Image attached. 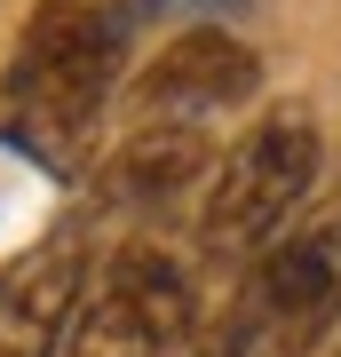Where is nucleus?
<instances>
[{"label":"nucleus","instance_id":"nucleus-3","mask_svg":"<svg viewBox=\"0 0 341 357\" xmlns=\"http://www.w3.org/2000/svg\"><path fill=\"white\" fill-rule=\"evenodd\" d=\"M183 333H190L183 262L159 246H127V255H112L103 286L79 302L63 357H175Z\"/></svg>","mask_w":341,"mask_h":357},{"label":"nucleus","instance_id":"nucleus-6","mask_svg":"<svg viewBox=\"0 0 341 357\" xmlns=\"http://www.w3.org/2000/svg\"><path fill=\"white\" fill-rule=\"evenodd\" d=\"M199 167H206V119H135L112 167H103V199L151 206L167 191H183Z\"/></svg>","mask_w":341,"mask_h":357},{"label":"nucleus","instance_id":"nucleus-1","mask_svg":"<svg viewBox=\"0 0 341 357\" xmlns=\"http://www.w3.org/2000/svg\"><path fill=\"white\" fill-rule=\"evenodd\" d=\"M127 48V0H40L0 79V119L40 167L72 175L96 143Z\"/></svg>","mask_w":341,"mask_h":357},{"label":"nucleus","instance_id":"nucleus-7","mask_svg":"<svg viewBox=\"0 0 341 357\" xmlns=\"http://www.w3.org/2000/svg\"><path fill=\"white\" fill-rule=\"evenodd\" d=\"M167 8H230V0H167Z\"/></svg>","mask_w":341,"mask_h":357},{"label":"nucleus","instance_id":"nucleus-2","mask_svg":"<svg viewBox=\"0 0 341 357\" xmlns=\"http://www.w3.org/2000/svg\"><path fill=\"white\" fill-rule=\"evenodd\" d=\"M317 159L326 151H317L310 112H270L262 128L222 159V183H215V199H206V215H199L206 255L238 262L254 246H270L286 230V215L317 191Z\"/></svg>","mask_w":341,"mask_h":357},{"label":"nucleus","instance_id":"nucleus-5","mask_svg":"<svg viewBox=\"0 0 341 357\" xmlns=\"http://www.w3.org/2000/svg\"><path fill=\"white\" fill-rule=\"evenodd\" d=\"M254 79H262V72H254V56L238 48V40H222V32H183L175 48L143 72L135 119H215V112H230V103L254 96Z\"/></svg>","mask_w":341,"mask_h":357},{"label":"nucleus","instance_id":"nucleus-4","mask_svg":"<svg viewBox=\"0 0 341 357\" xmlns=\"http://www.w3.org/2000/svg\"><path fill=\"white\" fill-rule=\"evenodd\" d=\"M88 286V222H56L24 255L0 262V357H56L72 342Z\"/></svg>","mask_w":341,"mask_h":357}]
</instances>
